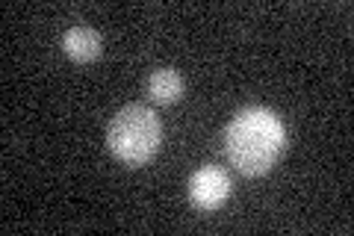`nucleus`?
Listing matches in <instances>:
<instances>
[{"label":"nucleus","mask_w":354,"mask_h":236,"mask_svg":"<svg viewBox=\"0 0 354 236\" xmlns=\"http://www.w3.org/2000/svg\"><path fill=\"white\" fill-rule=\"evenodd\" d=\"M62 51L74 62H92L101 56V36L92 27H71L62 36Z\"/></svg>","instance_id":"20e7f679"},{"label":"nucleus","mask_w":354,"mask_h":236,"mask_svg":"<svg viewBox=\"0 0 354 236\" xmlns=\"http://www.w3.org/2000/svg\"><path fill=\"white\" fill-rule=\"evenodd\" d=\"M286 133L272 109H242L225 130V154L236 172L257 177L281 160Z\"/></svg>","instance_id":"f257e3e1"},{"label":"nucleus","mask_w":354,"mask_h":236,"mask_svg":"<svg viewBox=\"0 0 354 236\" xmlns=\"http://www.w3.org/2000/svg\"><path fill=\"white\" fill-rule=\"evenodd\" d=\"M148 95H151L153 104H162V107L174 104V100L183 98V77L171 69L153 71L151 80H148Z\"/></svg>","instance_id":"39448f33"},{"label":"nucleus","mask_w":354,"mask_h":236,"mask_svg":"<svg viewBox=\"0 0 354 236\" xmlns=\"http://www.w3.org/2000/svg\"><path fill=\"white\" fill-rule=\"evenodd\" d=\"M189 198L198 210H218L230 198V177L221 168H198L189 181Z\"/></svg>","instance_id":"7ed1b4c3"},{"label":"nucleus","mask_w":354,"mask_h":236,"mask_svg":"<svg viewBox=\"0 0 354 236\" xmlns=\"http://www.w3.org/2000/svg\"><path fill=\"white\" fill-rule=\"evenodd\" d=\"M160 139H162V127H160L157 112L142 104L124 107L109 121V130H106L109 151H113L115 160H121L130 168L145 165L160 151Z\"/></svg>","instance_id":"f03ea898"}]
</instances>
